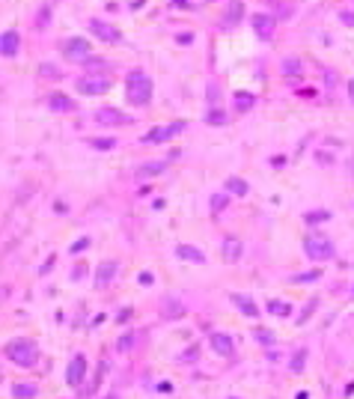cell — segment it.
I'll return each mask as SVG.
<instances>
[{"instance_id": "ffe728a7", "label": "cell", "mask_w": 354, "mask_h": 399, "mask_svg": "<svg viewBox=\"0 0 354 399\" xmlns=\"http://www.w3.org/2000/svg\"><path fill=\"white\" fill-rule=\"evenodd\" d=\"M226 191H229V194H238V197H247V191H250V188H247V182H244V179L229 176V179H226Z\"/></svg>"}, {"instance_id": "484cf974", "label": "cell", "mask_w": 354, "mask_h": 399, "mask_svg": "<svg viewBox=\"0 0 354 399\" xmlns=\"http://www.w3.org/2000/svg\"><path fill=\"white\" fill-rule=\"evenodd\" d=\"M321 277V271H307V274H295V277H289L292 283H310V280H319Z\"/></svg>"}, {"instance_id": "52a82bcc", "label": "cell", "mask_w": 354, "mask_h": 399, "mask_svg": "<svg viewBox=\"0 0 354 399\" xmlns=\"http://www.w3.org/2000/svg\"><path fill=\"white\" fill-rule=\"evenodd\" d=\"M63 54H66L69 60H90V42H86V39H80V36L66 39Z\"/></svg>"}, {"instance_id": "1f68e13d", "label": "cell", "mask_w": 354, "mask_h": 399, "mask_svg": "<svg viewBox=\"0 0 354 399\" xmlns=\"http://www.w3.org/2000/svg\"><path fill=\"white\" fill-rule=\"evenodd\" d=\"M283 72H286V74H298V72H301V63H298V60H286V63H283Z\"/></svg>"}, {"instance_id": "74e56055", "label": "cell", "mask_w": 354, "mask_h": 399, "mask_svg": "<svg viewBox=\"0 0 354 399\" xmlns=\"http://www.w3.org/2000/svg\"><path fill=\"white\" fill-rule=\"evenodd\" d=\"M125 349H131V334H128V337H122V340H119V352H125Z\"/></svg>"}, {"instance_id": "cb8c5ba5", "label": "cell", "mask_w": 354, "mask_h": 399, "mask_svg": "<svg viewBox=\"0 0 354 399\" xmlns=\"http://www.w3.org/2000/svg\"><path fill=\"white\" fill-rule=\"evenodd\" d=\"M253 337H256L262 346H274V334H271L268 328H256V331H253Z\"/></svg>"}, {"instance_id": "e575fe53", "label": "cell", "mask_w": 354, "mask_h": 399, "mask_svg": "<svg viewBox=\"0 0 354 399\" xmlns=\"http://www.w3.org/2000/svg\"><path fill=\"white\" fill-rule=\"evenodd\" d=\"M48 15H51V6H42V12H39V27H45Z\"/></svg>"}, {"instance_id": "8fae6325", "label": "cell", "mask_w": 354, "mask_h": 399, "mask_svg": "<svg viewBox=\"0 0 354 399\" xmlns=\"http://www.w3.org/2000/svg\"><path fill=\"white\" fill-rule=\"evenodd\" d=\"M18 48H21V39H18L15 30H6L0 36V54L3 57H18Z\"/></svg>"}, {"instance_id": "5bb4252c", "label": "cell", "mask_w": 354, "mask_h": 399, "mask_svg": "<svg viewBox=\"0 0 354 399\" xmlns=\"http://www.w3.org/2000/svg\"><path fill=\"white\" fill-rule=\"evenodd\" d=\"M176 256H182V259H188V262H206V254L203 251H197L194 245H176Z\"/></svg>"}, {"instance_id": "f546056e", "label": "cell", "mask_w": 354, "mask_h": 399, "mask_svg": "<svg viewBox=\"0 0 354 399\" xmlns=\"http://www.w3.org/2000/svg\"><path fill=\"white\" fill-rule=\"evenodd\" d=\"M316 307H319V298H313V301L304 307V313H301V319H298V325H304V322H307V319H310V313H313Z\"/></svg>"}, {"instance_id": "7a4b0ae2", "label": "cell", "mask_w": 354, "mask_h": 399, "mask_svg": "<svg viewBox=\"0 0 354 399\" xmlns=\"http://www.w3.org/2000/svg\"><path fill=\"white\" fill-rule=\"evenodd\" d=\"M3 355H6L12 363L24 366V369L36 366V361H39V349H36L33 340H9L6 349H3Z\"/></svg>"}, {"instance_id": "d6986e66", "label": "cell", "mask_w": 354, "mask_h": 399, "mask_svg": "<svg viewBox=\"0 0 354 399\" xmlns=\"http://www.w3.org/2000/svg\"><path fill=\"white\" fill-rule=\"evenodd\" d=\"M36 384H24V381H18V384H12V396L15 399H36Z\"/></svg>"}, {"instance_id": "2e32d148", "label": "cell", "mask_w": 354, "mask_h": 399, "mask_svg": "<svg viewBox=\"0 0 354 399\" xmlns=\"http://www.w3.org/2000/svg\"><path fill=\"white\" fill-rule=\"evenodd\" d=\"M113 271H116V262H102V265H99V274H96V286H99V289L107 286V283L113 280Z\"/></svg>"}, {"instance_id": "d6a6232c", "label": "cell", "mask_w": 354, "mask_h": 399, "mask_svg": "<svg viewBox=\"0 0 354 399\" xmlns=\"http://www.w3.org/2000/svg\"><path fill=\"white\" fill-rule=\"evenodd\" d=\"M164 313H167V316H173V313L179 316V313H182V304H176V301H167V304H164Z\"/></svg>"}, {"instance_id": "5b68a950", "label": "cell", "mask_w": 354, "mask_h": 399, "mask_svg": "<svg viewBox=\"0 0 354 399\" xmlns=\"http://www.w3.org/2000/svg\"><path fill=\"white\" fill-rule=\"evenodd\" d=\"M185 128H188V122H185V119L170 122V125H161V128H155V131L143 134V143H164V140H170V137H176V134H182Z\"/></svg>"}, {"instance_id": "ac0fdd59", "label": "cell", "mask_w": 354, "mask_h": 399, "mask_svg": "<svg viewBox=\"0 0 354 399\" xmlns=\"http://www.w3.org/2000/svg\"><path fill=\"white\" fill-rule=\"evenodd\" d=\"M48 102H51V108H54V110H60V113H69V110H74L71 99H69V96H63V93H54Z\"/></svg>"}, {"instance_id": "44dd1931", "label": "cell", "mask_w": 354, "mask_h": 399, "mask_svg": "<svg viewBox=\"0 0 354 399\" xmlns=\"http://www.w3.org/2000/svg\"><path fill=\"white\" fill-rule=\"evenodd\" d=\"M39 74H42V77H51V81H60V77H63V72H60L54 63H42V66H39Z\"/></svg>"}, {"instance_id": "ba28073f", "label": "cell", "mask_w": 354, "mask_h": 399, "mask_svg": "<svg viewBox=\"0 0 354 399\" xmlns=\"http://www.w3.org/2000/svg\"><path fill=\"white\" fill-rule=\"evenodd\" d=\"M241 251H244V245H241V238H235V235H226L223 242H220V256H223V262H238V259H241Z\"/></svg>"}, {"instance_id": "4316f807", "label": "cell", "mask_w": 354, "mask_h": 399, "mask_svg": "<svg viewBox=\"0 0 354 399\" xmlns=\"http://www.w3.org/2000/svg\"><path fill=\"white\" fill-rule=\"evenodd\" d=\"M226 119H229V116H226L223 110H209V122H212V125H226Z\"/></svg>"}, {"instance_id": "9a60e30c", "label": "cell", "mask_w": 354, "mask_h": 399, "mask_svg": "<svg viewBox=\"0 0 354 399\" xmlns=\"http://www.w3.org/2000/svg\"><path fill=\"white\" fill-rule=\"evenodd\" d=\"M164 170H167V161H146V164L137 167V176H140V179H152V176H158V173H164Z\"/></svg>"}, {"instance_id": "30bf717a", "label": "cell", "mask_w": 354, "mask_h": 399, "mask_svg": "<svg viewBox=\"0 0 354 399\" xmlns=\"http://www.w3.org/2000/svg\"><path fill=\"white\" fill-rule=\"evenodd\" d=\"M250 24H253V30H256L259 39H271L274 36V18L271 15L256 12V15H250Z\"/></svg>"}, {"instance_id": "4dcf8cb0", "label": "cell", "mask_w": 354, "mask_h": 399, "mask_svg": "<svg viewBox=\"0 0 354 399\" xmlns=\"http://www.w3.org/2000/svg\"><path fill=\"white\" fill-rule=\"evenodd\" d=\"M304 358H307V352L301 349V352L292 358V372H301V369H304Z\"/></svg>"}, {"instance_id": "4fadbf2b", "label": "cell", "mask_w": 354, "mask_h": 399, "mask_svg": "<svg viewBox=\"0 0 354 399\" xmlns=\"http://www.w3.org/2000/svg\"><path fill=\"white\" fill-rule=\"evenodd\" d=\"M229 298H232V304H235V307H238L244 316H250V319H256V316H259V307H256V304H253L247 295H241V292H232Z\"/></svg>"}, {"instance_id": "8992f818", "label": "cell", "mask_w": 354, "mask_h": 399, "mask_svg": "<svg viewBox=\"0 0 354 399\" xmlns=\"http://www.w3.org/2000/svg\"><path fill=\"white\" fill-rule=\"evenodd\" d=\"M96 119H99L102 125H131V122H134V116L122 113V110H116V108H99V110H96Z\"/></svg>"}, {"instance_id": "d590c367", "label": "cell", "mask_w": 354, "mask_h": 399, "mask_svg": "<svg viewBox=\"0 0 354 399\" xmlns=\"http://www.w3.org/2000/svg\"><path fill=\"white\" fill-rule=\"evenodd\" d=\"M339 18H342V24H348V27H354V12H342Z\"/></svg>"}, {"instance_id": "836d02e7", "label": "cell", "mask_w": 354, "mask_h": 399, "mask_svg": "<svg viewBox=\"0 0 354 399\" xmlns=\"http://www.w3.org/2000/svg\"><path fill=\"white\" fill-rule=\"evenodd\" d=\"M90 248V238H77V242L71 245V254H80V251H86Z\"/></svg>"}, {"instance_id": "9c48e42d", "label": "cell", "mask_w": 354, "mask_h": 399, "mask_svg": "<svg viewBox=\"0 0 354 399\" xmlns=\"http://www.w3.org/2000/svg\"><path fill=\"white\" fill-rule=\"evenodd\" d=\"M83 375H86V358H83V355H74L71 363H69V369H66V381H69L71 387H80Z\"/></svg>"}, {"instance_id": "7402d4cb", "label": "cell", "mask_w": 354, "mask_h": 399, "mask_svg": "<svg viewBox=\"0 0 354 399\" xmlns=\"http://www.w3.org/2000/svg\"><path fill=\"white\" fill-rule=\"evenodd\" d=\"M90 146H93V149L107 152V149H116V140H113V137H93V140H90Z\"/></svg>"}, {"instance_id": "6da1fadb", "label": "cell", "mask_w": 354, "mask_h": 399, "mask_svg": "<svg viewBox=\"0 0 354 399\" xmlns=\"http://www.w3.org/2000/svg\"><path fill=\"white\" fill-rule=\"evenodd\" d=\"M125 93H128V102H131V105H137V108L149 105V99H152V77H149L143 69H134V72H128Z\"/></svg>"}, {"instance_id": "d4e9b609", "label": "cell", "mask_w": 354, "mask_h": 399, "mask_svg": "<svg viewBox=\"0 0 354 399\" xmlns=\"http://www.w3.org/2000/svg\"><path fill=\"white\" fill-rule=\"evenodd\" d=\"M235 102H238V110H247V108H253L256 96L253 93H235Z\"/></svg>"}, {"instance_id": "277c9868", "label": "cell", "mask_w": 354, "mask_h": 399, "mask_svg": "<svg viewBox=\"0 0 354 399\" xmlns=\"http://www.w3.org/2000/svg\"><path fill=\"white\" fill-rule=\"evenodd\" d=\"M110 90V81H105V74H86L77 81V93L80 96H102Z\"/></svg>"}, {"instance_id": "f35d334b", "label": "cell", "mask_w": 354, "mask_h": 399, "mask_svg": "<svg viewBox=\"0 0 354 399\" xmlns=\"http://www.w3.org/2000/svg\"><path fill=\"white\" fill-rule=\"evenodd\" d=\"M197 352H200V349H197V346H194V349H191V352H185V355H182V361H191V358H197Z\"/></svg>"}, {"instance_id": "f1b7e54d", "label": "cell", "mask_w": 354, "mask_h": 399, "mask_svg": "<svg viewBox=\"0 0 354 399\" xmlns=\"http://www.w3.org/2000/svg\"><path fill=\"white\" fill-rule=\"evenodd\" d=\"M327 218H330V212L319 209V212H310V215H307V223H319V220H327Z\"/></svg>"}, {"instance_id": "60d3db41", "label": "cell", "mask_w": 354, "mask_h": 399, "mask_svg": "<svg viewBox=\"0 0 354 399\" xmlns=\"http://www.w3.org/2000/svg\"><path fill=\"white\" fill-rule=\"evenodd\" d=\"M348 96H351V102H354V81H348Z\"/></svg>"}, {"instance_id": "8d00e7d4", "label": "cell", "mask_w": 354, "mask_h": 399, "mask_svg": "<svg viewBox=\"0 0 354 399\" xmlns=\"http://www.w3.org/2000/svg\"><path fill=\"white\" fill-rule=\"evenodd\" d=\"M238 15H241V6H238V3H235V6H232V12H229V21H226V24H232V21H235V18H238Z\"/></svg>"}, {"instance_id": "ab89813d", "label": "cell", "mask_w": 354, "mask_h": 399, "mask_svg": "<svg viewBox=\"0 0 354 399\" xmlns=\"http://www.w3.org/2000/svg\"><path fill=\"white\" fill-rule=\"evenodd\" d=\"M128 319H131V310H122V313H119V319H116V322H128Z\"/></svg>"}, {"instance_id": "7c38bea8", "label": "cell", "mask_w": 354, "mask_h": 399, "mask_svg": "<svg viewBox=\"0 0 354 399\" xmlns=\"http://www.w3.org/2000/svg\"><path fill=\"white\" fill-rule=\"evenodd\" d=\"M90 30H93L99 39H105V42H119V33H116L110 24H105L102 18H93V21H90Z\"/></svg>"}, {"instance_id": "e0dca14e", "label": "cell", "mask_w": 354, "mask_h": 399, "mask_svg": "<svg viewBox=\"0 0 354 399\" xmlns=\"http://www.w3.org/2000/svg\"><path fill=\"white\" fill-rule=\"evenodd\" d=\"M212 346H214V352L223 355V358L232 355V340H229L226 334H212Z\"/></svg>"}, {"instance_id": "603a6c76", "label": "cell", "mask_w": 354, "mask_h": 399, "mask_svg": "<svg viewBox=\"0 0 354 399\" xmlns=\"http://www.w3.org/2000/svg\"><path fill=\"white\" fill-rule=\"evenodd\" d=\"M268 313H274V316H292V307L289 304H283V301H268Z\"/></svg>"}, {"instance_id": "83f0119b", "label": "cell", "mask_w": 354, "mask_h": 399, "mask_svg": "<svg viewBox=\"0 0 354 399\" xmlns=\"http://www.w3.org/2000/svg\"><path fill=\"white\" fill-rule=\"evenodd\" d=\"M226 203H229V200H226V194H214V197H212V212L226 209Z\"/></svg>"}, {"instance_id": "b9f144b4", "label": "cell", "mask_w": 354, "mask_h": 399, "mask_svg": "<svg viewBox=\"0 0 354 399\" xmlns=\"http://www.w3.org/2000/svg\"><path fill=\"white\" fill-rule=\"evenodd\" d=\"M351 298H354V286H351Z\"/></svg>"}, {"instance_id": "3957f363", "label": "cell", "mask_w": 354, "mask_h": 399, "mask_svg": "<svg viewBox=\"0 0 354 399\" xmlns=\"http://www.w3.org/2000/svg\"><path fill=\"white\" fill-rule=\"evenodd\" d=\"M304 251H307V256L316 259V262H324V259H333V256H336L333 242H330V238H324V235H310L307 242H304Z\"/></svg>"}]
</instances>
